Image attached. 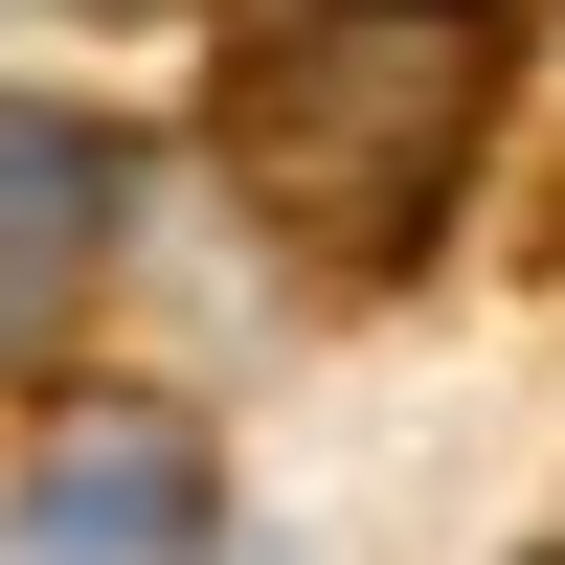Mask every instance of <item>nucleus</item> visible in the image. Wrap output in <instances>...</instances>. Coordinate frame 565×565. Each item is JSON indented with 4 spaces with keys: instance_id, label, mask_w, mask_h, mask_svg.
<instances>
[{
    "instance_id": "obj_1",
    "label": "nucleus",
    "mask_w": 565,
    "mask_h": 565,
    "mask_svg": "<svg viewBox=\"0 0 565 565\" xmlns=\"http://www.w3.org/2000/svg\"><path fill=\"white\" fill-rule=\"evenodd\" d=\"M498 90H521V0H249L204 136H226V181H249L295 249L385 271V249H430V204L476 181Z\"/></svg>"
},
{
    "instance_id": "obj_3",
    "label": "nucleus",
    "mask_w": 565,
    "mask_h": 565,
    "mask_svg": "<svg viewBox=\"0 0 565 565\" xmlns=\"http://www.w3.org/2000/svg\"><path fill=\"white\" fill-rule=\"evenodd\" d=\"M90 271H114V136L45 114V90H0V362L68 340Z\"/></svg>"
},
{
    "instance_id": "obj_2",
    "label": "nucleus",
    "mask_w": 565,
    "mask_h": 565,
    "mask_svg": "<svg viewBox=\"0 0 565 565\" xmlns=\"http://www.w3.org/2000/svg\"><path fill=\"white\" fill-rule=\"evenodd\" d=\"M226 476L181 407H68V430L0 476V565H204Z\"/></svg>"
}]
</instances>
